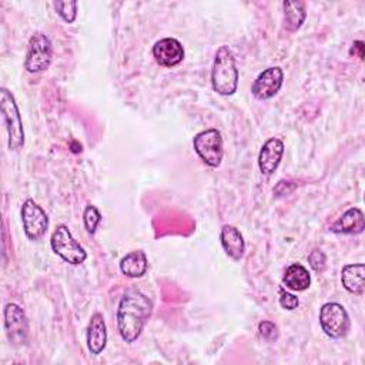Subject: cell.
I'll return each instance as SVG.
<instances>
[{
    "label": "cell",
    "instance_id": "6da1fadb",
    "mask_svg": "<svg viewBox=\"0 0 365 365\" xmlns=\"http://www.w3.org/2000/svg\"><path fill=\"white\" fill-rule=\"evenodd\" d=\"M153 312L151 299L141 291L128 289L120 299L117 309V327L125 342H134Z\"/></svg>",
    "mask_w": 365,
    "mask_h": 365
},
{
    "label": "cell",
    "instance_id": "7a4b0ae2",
    "mask_svg": "<svg viewBox=\"0 0 365 365\" xmlns=\"http://www.w3.org/2000/svg\"><path fill=\"white\" fill-rule=\"evenodd\" d=\"M211 83L214 91L221 96H231L235 93L238 86V70L235 66V58L228 46H221L214 58Z\"/></svg>",
    "mask_w": 365,
    "mask_h": 365
},
{
    "label": "cell",
    "instance_id": "3957f363",
    "mask_svg": "<svg viewBox=\"0 0 365 365\" xmlns=\"http://www.w3.org/2000/svg\"><path fill=\"white\" fill-rule=\"evenodd\" d=\"M0 106L9 134V148L17 150L24 144V130L16 100L7 88L0 90Z\"/></svg>",
    "mask_w": 365,
    "mask_h": 365
},
{
    "label": "cell",
    "instance_id": "277c9868",
    "mask_svg": "<svg viewBox=\"0 0 365 365\" xmlns=\"http://www.w3.org/2000/svg\"><path fill=\"white\" fill-rule=\"evenodd\" d=\"M319 324L322 331L334 339L342 338L349 331V317L345 308L338 302H327L319 311Z\"/></svg>",
    "mask_w": 365,
    "mask_h": 365
},
{
    "label": "cell",
    "instance_id": "5b68a950",
    "mask_svg": "<svg viewBox=\"0 0 365 365\" xmlns=\"http://www.w3.org/2000/svg\"><path fill=\"white\" fill-rule=\"evenodd\" d=\"M51 248L53 251L60 255L64 261L77 265L84 262V259L87 258V254L84 251V248L80 245V242H77L70 230L66 225H58L54 232L51 234Z\"/></svg>",
    "mask_w": 365,
    "mask_h": 365
},
{
    "label": "cell",
    "instance_id": "8992f818",
    "mask_svg": "<svg viewBox=\"0 0 365 365\" xmlns=\"http://www.w3.org/2000/svg\"><path fill=\"white\" fill-rule=\"evenodd\" d=\"M194 150L210 167H218L222 160V137L215 128H208L194 137Z\"/></svg>",
    "mask_w": 365,
    "mask_h": 365
},
{
    "label": "cell",
    "instance_id": "52a82bcc",
    "mask_svg": "<svg viewBox=\"0 0 365 365\" xmlns=\"http://www.w3.org/2000/svg\"><path fill=\"white\" fill-rule=\"evenodd\" d=\"M53 57V44L43 33H36L29 41L24 67L30 73H38L48 68Z\"/></svg>",
    "mask_w": 365,
    "mask_h": 365
},
{
    "label": "cell",
    "instance_id": "ba28073f",
    "mask_svg": "<svg viewBox=\"0 0 365 365\" xmlns=\"http://www.w3.org/2000/svg\"><path fill=\"white\" fill-rule=\"evenodd\" d=\"M21 221L29 240H40L48 227V217L33 200H26L21 205Z\"/></svg>",
    "mask_w": 365,
    "mask_h": 365
},
{
    "label": "cell",
    "instance_id": "9c48e42d",
    "mask_svg": "<svg viewBox=\"0 0 365 365\" xmlns=\"http://www.w3.org/2000/svg\"><path fill=\"white\" fill-rule=\"evenodd\" d=\"M4 329L9 341L16 345H24L27 342L29 325L24 311L17 304H7L4 308Z\"/></svg>",
    "mask_w": 365,
    "mask_h": 365
},
{
    "label": "cell",
    "instance_id": "30bf717a",
    "mask_svg": "<svg viewBox=\"0 0 365 365\" xmlns=\"http://www.w3.org/2000/svg\"><path fill=\"white\" fill-rule=\"evenodd\" d=\"M282 80H284V73L279 67H268L255 78L251 91L254 97L258 100L271 98L279 91L282 86Z\"/></svg>",
    "mask_w": 365,
    "mask_h": 365
},
{
    "label": "cell",
    "instance_id": "8fae6325",
    "mask_svg": "<svg viewBox=\"0 0 365 365\" xmlns=\"http://www.w3.org/2000/svg\"><path fill=\"white\" fill-rule=\"evenodd\" d=\"M155 61L163 67H174L184 58V48L177 38L167 37L157 41L153 47Z\"/></svg>",
    "mask_w": 365,
    "mask_h": 365
},
{
    "label": "cell",
    "instance_id": "7c38bea8",
    "mask_svg": "<svg viewBox=\"0 0 365 365\" xmlns=\"http://www.w3.org/2000/svg\"><path fill=\"white\" fill-rule=\"evenodd\" d=\"M284 154V143L279 138H269L264 143V145L259 150V155H258V167L261 170L262 174H272L282 158Z\"/></svg>",
    "mask_w": 365,
    "mask_h": 365
},
{
    "label": "cell",
    "instance_id": "4fadbf2b",
    "mask_svg": "<svg viewBox=\"0 0 365 365\" xmlns=\"http://www.w3.org/2000/svg\"><path fill=\"white\" fill-rule=\"evenodd\" d=\"M107 344V329L100 312L91 315L87 327V348L93 355H98Z\"/></svg>",
    "mask_w": 365,
    "mask_h": 365
},
{
    "label": "cell",
    "instance_id": "5bb4252c",
    "mask_svg": "<svg viewBox=\"0 0 365 365\" xmlns=\"http://www.w3.org/2000/svg\"><path fill=\"white\" fill-rule=\"evenodd\" d=\"M365 220L359 208L346 210L332 225L331 231L335 234H359L364 231Z\"/></svg>",
    "mask_w": 365,
    "mask_h": 365
},
{
    "label": "cell",
    "instance_id": "9a60e30c",
    "mask_svg": "<svg viewBox=\"0 0 365 365\" xmlns=\"http://www.w3.org/2000/svg\"><path fill=\"white\" fill-rule=\"evenodd\" d=\"M220 238H221V245L228 257H231L235 261L242 258L245 251V242L241 232L234 225H230V224L222 225Z\"/></svg>",
    "mask_w": 365,
    "mask_h": 365
},
{
    "label": "cell",
    "instance_id": "2e32d148",
    "mask_svg": "<svg viewBox=\"0 0 365 365\" xmlns=\"http://www.w3.org/2000/svg\"><path fill=\"white\" fill-rule=\"evenodd\" d=\"M365 265L364 264H348L341 271V282L344 288L355 295L365 292Z\"/></svg>",
    "mask_w": 365,
    "mask_h": 365
},
{
    "label": "cell",
    "instance_id": "e0dca14e",
    "mask_svg": "<svg viewBox=\"0 0 365 365\" xmlns=\"http://www.w3.org/2000/svg\"><path fill=\"white\" fill-rule=\"evenodd\" d=\"M148 268V261L145 257V252L141 250L131 251L120 261V269L125 277L130 278H138L145 274Z\"/></svg>",
    "mask_w": 365,
    "mask_h": 365
},
{
    "label": "cell",
    "instance_id": "ac0fdd59",
    "mask_svg": "<svg viewBox=\"0 0 365 365\" xmlns=\"http://www.w3.org/2000/svg\"><path fill=\"white\" fill-rule=\"evenodd\" d=\"M285 287L294 291H304L311 284V275L308 269L301 264H292L285 269L284 278H282Z\"/></svg>",
    "mask_w": 365,
    "mask_h": 365
},
{
    "label": "cell",
    "instance_id": "d6986e66",
    "mask_svg": "<svg viewBox=\"0 0 365 365\" xmlns=\"http://www.w3.org/2000/svg\"><path fill=\"white\" fill-rule=\"evenodd\" d=\"M284 17H285V27L289 31L298 30L304 20H305V3L304 1H284Z\"/></svg>",
    "mask_w": 365,
    "mask_h": 365
},
{
    "label": "cell",
    "instance_id": "ffe728a7",
    "mask_svg": "<svg viewBox=\"0 0 365 365\" xmlns=\"http://www.w3.org/2000/svg\"><path fill=\"white\" fill-rule=\"evenodd\" d=\"M83 218H84V227H86L87 232H88V234H94L96 230H97V225H98L100 221H101V214H100V211H98L94 205L88 204V205L84 208Z\"/></svg>",
    "mask_w": 365,
    "mask_h": 365
},
{
    "label": "cell",
    "instance_id": "44dd1931",
    "mask_svg": "<svg viewBox=\"0 0 365 365\" xmlns=\"http://www.w3.org/2000/svg\"><path fill=\"white\" fill-rule=\"evenodd\" d=\"M54 7L60 17L67 21L73 23L77 16V1H56Z\"/></svg>",
    "mask_w": 365,
    "mask_h": 365
},
{
    "label": "cell",
    "instance_id": "7402d4cb",
    "mask_svg": "<svg viewBox=\"0 0 365 365\" xmlns=\"http://www.w3.org/2000/svg\"><path fill=\"white\" fill-rule=\"evenodd\" d=\"M258 331H259V335L265 339V341H269V342H274L278 339V328L274 322L271 321H262L259 322L258 325Z\"/></svg>",
    "mask_w": 365,
    "mask_h": 365
},
{
    "label": "cell",
    "instance_id": "603a6c76",
    "mask_svg": "<svg viewBox=\"0 0 365 365\" xmlns=\"http://www.w3.org/2000/svg\"><path fill=\"white\" fill-rule=\"evenodd\" d=\"M308 261L309 265L314 271L317 272H322L325 269V264H327V257L321 250H314L311 251V254L308 255Z\"/></svg>",
    "mask_w": 365,
    "mask_h": 365
},
{
    "label": "cell",
    "instance_id": "cb8c5ba5",
    "mask_svg": "<svg viewBox=\"0 0 365 365\" xmlns=\"http://www.w3.org/2000/svg\"><path fill=\"white\" fill-rule=\"evenodd\" d=\"M279 304H281V307L284 309L292 311V309H295L298 307L299 301H298V297H295V295H292V294H289V292H287V291H284L281 288L279 289Z\"/></svg>",
    "mask_w": 365,
    "mask_h": 365
},
{
    "label": "cell",
    "instance_id": "d4e9b609",
    "mask_svg": "<svg viewBox=\"0 0 365 365\" xmlns=\"http://www.w3.org/2000/svg\"><path fill=\"white\" fill-rule=\"evenodd\" d=\"M355 50H358V57L364 58V43L362 41H355L354 47L351 48V53H355Z\"/></svg>",
    "mask_w": 365,
    "mask_h": 365
}]
</instances>
